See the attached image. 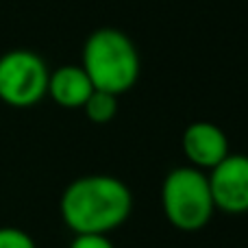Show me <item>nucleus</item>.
Here are the masks:
<instances>
[{
  "label": "nucleus",
  "mask_w": 248,
  "mask_h": 248,
  "mask_svg": "<svg viewBox=\"0 0 248 248\" xmlns=\"http://www.w3.org/2000/svg\"><path fill=\"white\" fill-rule=\"evenodd\" d=\"M133 194L111 174H85L65 187L59 211L74 235H109L128 220Z\"/></svg>",
  "instance_id": "f257e3e1"
},
{
  "label": "nucleus",
  "mask_w": 248,
  "mask_h": 248,
  "mask_svg": "<svg viewBox=\"0 0 248 248\" xmlns=\"http://www.w3.org/2000/svg\"><path fill=\"white\" fill-rule=\"evenodd\" d=\"M81 68L94 90L120 96L137 83L140 55L126 33L118 29H98L85 39Z\"/></svg>",
  "instance_id": "f03ea898"
},
{
  "label": "nucleus",
  "mask_w": 248,
  "mask_h": 248,
  "mask_svg": "<svg viewBox=\"0 0 248 248\" xmlns=\"http://www.w3.org/2000/svg\"><path fill=\"white\" fill-rule=\"evenodd\" d=\"M161 207L168 222L179 231L196 233L205 229L216 211L207 174L194 166L168 172L161 185Z\"/></svg>",
  "instance_id": "7ed1b4c3"
},
{
  "label": "nucleus",
  "mask_w": 248,
  "mask_h": 248,
  "mask_svg": "<svg viewBox=\"0 0 248 248\" xmlns=\"http://www.w3.org/2000/svg\"><path fill=\"white\" fill-rule=\"evenodd\" d=\"M46 61L33 50H9L0 55V100L9 107L37 105L48 92Z\"/></svg>",
  "instance_id": "20e7f679"
},
{
  "label": "nucleus",
  "mask_w": 248,
  "mask_h": 248,
  "mask_svg": "<svg viewBox=\"0 0 248 248\" xmlns=\"http://www.w3.org/2000/svg\"><path fill=\"white\" fill-rule=\"evenodd\" d=\"M209 189L216 209L224 214H246L248 211V155L229 153L216 168H211Z\"/></svg>",
  "instance_id": "39448f33"
},
{
  "label": "nucleus",
  "mask_w": 248,
  "mask_h": 248,
  "mask_svg": "<svg viewBox=\"0 0 248 248\" xmlns=\"http://www.w3.org/2000/svg\"><path fill=\"white\" fill-rule=\"evenodd\" d=\"M185 157L198 170H211L229 155V140L224 131L214 122H192L183 131L181 140Z\"/></svg>",
  "instance_id": "423d86ee"
},
{
  "label": "nucleus",
  "mask_w": 248,
  "mask_h": 248,
  "mask_svg": "<svg viewBox=\"0 0 248 248\" xmlns=\"http://www.w3.org/2000/svg\"><path fill=\"white\" fill-rule=\"evenodd\" d=\"M92 92H94V85L81 65H61L48 74L46 94L63 109L83 107Z\"/></svg>",
  "instance_id": "0eeeda50"
},
{
  "label": "nucleus",
  "mask_w": 248,
  "mask_h": 248,
  "mask_svg": "<svg viewBox=\"0 0 248 248\" xmlns=\"http://www.w3.org/2000/svg\"><path fill=\"white\" fill-rule=\"evenodd\" d=\"M83 109H85V116L94 124H107L118 113V96L109 94V92L94 90L90 94V98L85 100Z\"/></svg>",
  "instance_id": "6e6552de"
},
{
  "label": "nucleus",
  "mask_w": 248,
  "mask_h": 248,
  "mask_svg": "<svg viewBox=\"0 0 248 248\" xmlns=\"http://www.w3.org/2000/svg\"><path fill=\"white\" fill-rule=\"evenodd\" d=\"M0 248H37L33 237L17 227H0Z\"/></svg>",
  "instance_id": "1a4fd4ad"
},
{
  "label": "nucleus",
  "mask_w": 248,
  "mask_h": 248,
  "mask_svg": "<svg viewBox=\"0 0 248 248\" xmlns=\"http://www.w3.org/2000/svg\"><path fill=\"white\" fill-rule=\"evenodd\" d=\"M70 248H116V246L109 242L107 235H92V233H85V235L74 237Z\"/></svg>",
  "instance_id": "9d476101"
}]
</instances>
